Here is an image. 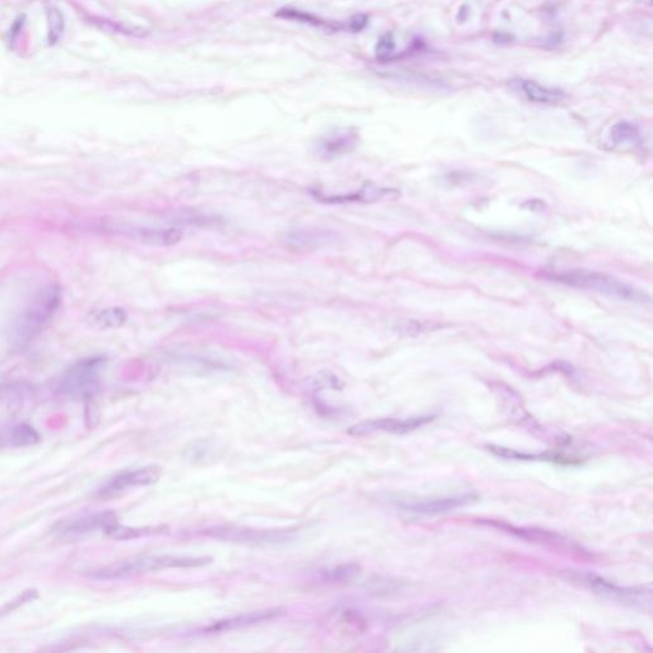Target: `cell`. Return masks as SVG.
Wrapping results in <instances>:
<instances>
[{
	"label": "cell",
	"mask_w": 653,
	"mask_h": 653,
	"mask_svg": "<svg viewBox=\"0 0 653 653\" xmlns=\"http://www.w3.org/2000/svg\"><path fill=\"white\" fill-rule=\"evenodd\" d=\"M60 301L62 293L58 285L50 284L38 290L12 327V345L17 349H23L31 341L35 340L53 319Z\"/></svg>",
	"instance_id": "cell-1"
},
{
	"label": "cell",
	"mask_w": 653,
	"mask_h": 653,
	"mask_svg": "<svg viewBox=\"0 0 653 653\" xmlns=\"http://www.w3.org/2000/svg\"><path fill=\"white\" fill-rule=\"evenodd\" d=\"M207 556H171V555H144L120 563L111 564L92 573L91 577L99 581L126 580L144 573L162 571L169 568H196L211 563Z\"/></svg>",
	"instance_id": "cell-2"
},
{
	"label": "cell",
	"mask_w": 653,
	"mask_h": 653,
	"mask_svg": "<svg viewBox=\"0 0 653 653\" xmlns=\"http://www.w3.org/2000/svg\"><path fill=\"white\" fill-rule=\"evenodd\" d=\"M553 278L573 287L590 290V291L604 294L610 297H617L620 300H629V301L644 300V295L639 290L626 285L617 278L608 276L605 273H599V272L573 269V271L564 272L562 275H554Z\"/></svg>",
	"instance_id": "cell-3"
},
{
	"label": "cell",
	"mask_w": 653,
	"mask_h": 653,
	"mask_svg": "<svg viewBox=\"0 0 653 653\" xmlns=\"http://www.w3.org/2000/svg\"><path fill=\"white\" fill-rule=\"evenodd\" d=\"M105 365L104 356H91L74 363L62 376V391L72 398L90 400L99 391L100 376Z\"/></svg>",
	"instance_id": "cell-4"
},
{
	"label": "cell",
	"mask_w": 653,
	"mask_h": 653,
	"mask_svg": "<svg viewBox=\"0 0 653 653\" xmlns=\"http://www.w3.org/2000/svg\"><path fill=\"white\" fill-rule=\"evenodd\" d=\"M202 534L211 538L255 545H277L295 538V529H258V528L216 526L203 529Z\"/></svg>",
	"instance_id": "cell-5"
},
{
	"label": "cell",
	"mask_w": 653,
	"mask_h": 653,
	"mask_svg": "<svg viewBox=\"0 0 653 653\" xmlns=\"http://www.w3.org/2000/svg\"><path fill=\"white\" fill-rule=\"evenodd\" d=\"M583 583L587 584L591 590L596 591L597 593H601L606 596L608 599H615L621 604H628L630 606L639 608H651V586L647 587H639V588H624L619 587L617 584H612L611 582L605 581L604 578L593 575V574H586L583 575Z\"/></svg>",
	"instance_id": "cell-6"
},
{
	"label": "cell",
	"mask_w": 653,
	"mask_h": 653,
	"mask_svg": "<svg viewBox=\"0 0 653 653\" xmlns=\"http://www.w3.org/2000/svg\"><path fill=\"white\" fill-rule=\"evenodd\" d=\"M358 144V132L352 128H337L322 135L314 144V154L331 161L352 152Z\"/></svg>",
	"instance_id": "cell-7"
},
{
	"label": "cell",
	"mask_w": 653,
	"mask_h": 653,
	"mask_svg": "<svg viewBox=\"0 0 653 653\" xmlns=\"http://www.w3.org/2000/svg\"><path fill=\"white\" fill-rule=\"evenodd\" d=\"M161 468L157 466H146L117 474L99 490L101 498H111L132 488L147 486L157 483Z\"/></svg>",
	"instance_id": "cell-8"
},
{
	"label": "cell",
	"mask_w": 653,
	"mask_h": 653,
	"mask_svg": "<svg viewBox=\"0 0 653 653\" xmlns=\"http://www.w3.org/2000/svg\"><path fill=\"white\" fill-rule=\"evenodd\" d=\"M435 419V415H426V416H417V417H410V419H376V420H367L364 422H358L356 425L351 426L349 429V434L351 435H367L373 433H392V434H406L413 430L419 429L421 426L426 425L428 422Z\"/></svg>",
	"instance_id": "cell-9"
},
{
	"label": "cell",
	"mask_w": 653,
	"mask_h": 653,
	"mask_svg": "<svg viewBox=\"0 0 653 653\" xmlns=\"http://www.w3.org/2000/svg\"><path fill=\"white\" fill-rule=\"evenodd\" d=\"M284 242L294 251H317L337 242V233L323 227H300L290 230L284 236Z\"/></svg>",
	"instance_id": "cell-10"
},
{
	"label": "cell",
	"mask_w": 653,
	"mask_h": 653,
	"mask_svg": "<svg viewBox=\"0 0 653 653\" xmlns=\"http://www.w3.org/2000/svg\"><path fill=\"white\" fill-rule=\"evenodd\" d=\"M117 523V517L113 512H99L93 514H84L77 518L65 520L59 525L55 531L60 536L74 537L87 535L96 531H108Z\"/></svg>",
	"instance_id": "cell-11"
},
{
	"label": "cell",
	"mask_w": 653,
	"mask_h": 653,
	"mask_svg": "<svg viewBox=\"0 0 653 653\" xmlns=\"http://www.w3.org/2000/svg\"><path fill=\"white\" fill-rule=\"evenodd\" d=\"M314 196L323 203H330V205L351 203V202L374 203V202L385 201V199L394 201V199L400 197V192L396 190V189L382 188V187H378L376 184L367 183L364 187H361L356 192L345 194V196H324V194H319V193H314Z\"/></svg>",
	"instance_id": "cell-12"
},
{
	"label": "cell",
	"mask_w": 653,
	"mask_h": 653,
	"mask_svg": "<svg viewBox=\"0 0 653 653\" xmlns=\"http://www.w3.org/2000/svg\"><path fill=\"white\" fill-rule=\"evenodd\" d=\"M477 496L474 494H462V495H455V496H446V498H437V499H429V501H416V503H409L403 504L402 508L407 512L416 513V514H424V516H435L440 513H447L457 508H462L467 504L476 501Z\"/></svg>",
	"instance_id": "cell-13"
},
{
	"label": "cell",
	"mask_w": 653,
	"mask_h": 653,
	"mask_svg": "<svg viewBox=\"0 0 653 653\" xmlns=\"http://www.w3.org/2000/svg\"><path fill=\"white\" fill-rule=\"evenodd\" d=\"M284 611L281 608H267V610H260V611H253V612H247L238 617H229L220 621H216L211 626H207V633H222V632H229V630H235V629H242L247 626H257L260 623H266L269 620H273L276 617L282 615Z\"/></svg>",
	"instance_id": "cell-14"
},
{
	"label": "cell",
	"mask_w": 653,
	"mask_h": 653,
	"mask_svg": "<svg viewBox=\"0 0 653 653\" xmlns=\"http://www.w3.org/2000/svg\"><path fill=\"white\" fill-rule=\"evenodd\" d=\"M135 239L151 248H171L181 242L183 233L176 227H144L135 230Z\"/></svg>",
	"instance_id": "cell-15"
},
{
	"label": "cell",
	"mask_w": 653,
	"mask_h": 653,
	"mask_svg": "<svg viewBox=\"0 0 653 653\" xmlns=\"http://www.w3.org/2000/svg\"><path fill=\"white\" fill-rule=\"evenodd\" d=\"M522 90L529 101L538 104H556L564 99L562 91L549 89L535 81H522Z\"/></svg>",
	"instance_id": "cell-16"
},
{
	"label": "cell",
	"mask_w": 653,
	"mask_h": 653,
	"mask_svg": "<svg viewBox=\"0 0 653 653\" xmlns=\"http://www.w3.org/2000/svg\"><path fill=\"white\" fill-rule=\"evenodd\" d=\"M128 314L120 306H110L95 314L93 322L102 328H119L126 324Z\"/></svg>",
	"instance_id": "cell-17"
},
{
	"label": "cell",
	"mask_w": 653,
	"mask_h": 653,
	"mask_svg": "<svg viewBox=\"0 0 653 653\" xmlns=\"http://www.w3.org/2000/svg\"><path fill=\"white\" fill-rule=\"evenodd\" d=\"M488 449L496 455V456L504 457V458H510V459H523V461H554L559 463H573L574 461L569 458H564L560 456H551V455H528V453H519L517 450L508 449V448L495 447V446H489Z\"/></svg>",
	"instance_id": "cell-18"
},
{
	"label": "cell",
	"mask_w": 653,
	"mask_h": 653,
	"mask_svg": "<svg viewBox=\"0 0 653 653\" xmlns=\"http://www.w3.org/2000/svg\"><path fill=\"white\" fill-rule=\"evenodd\" d=\"M608 139L614 146L634 144L639 139V129L629 122H619L611 126L608 132Z\"/></svg>",
	"instance_id": "cell-19"
},
{
	"label": "cell",
	"mask_w": 653,
	"mask_h": 653,
	"mask_svg": "<svg viewBox=\"0 0 653 653\" xmlns=\"http://www.w3.org/2000/svg\"><path fill=\"white\" fill-rule=\"evenodd\" d=\"M41 440L37 430L28 424H19L10 429V442L16 447L35 446Z\"/></svg>",
	"instance_id": "cell-20"
},
{
	"label": "cell",
	"mask_w": 653,
	"mask_h": 653,
	"mask_svg": "<svg viewBox=\"0 0 653 653\" xmlns=\"http://www.w3.org/2000/svg\"><path fill=\"white\" fill-rule=\"evenodd\" d=\"M163 527H126L122 525H114L113 527L108 528L106 531L108 536L115 540H132L137 537L148 536V535H156L163 532Z\"/></svg>",
	"instance_id": "cell-21"
},
{
	"label": "cell",
	"mask_w": 653,
	"mask_h": 653,
	"mask_svg": "<svg viewBox=\"0 0 653 653\" xmlns=\"http://www.w3.org/2000/svg\"><path fill=\"white\" fill-rule=\"evenodd\" d=\"M46 19H47V40L50 45H55L64 32V16L60 10L54 5L46 8Z\"/></svg>",
	"instance_id": "cell-22"
},
{
	"label": "cell",
	"mask_w": 653,
	"mask_h": 653,
	"mask_svg": "<svg viewBox=\"0 0 653 653\" xmlns=\"http://www.w3.org/2000/svg\"><path fill=\"white\" fill-rule=\"evenodd\" d=\"M358 566L355 564H345V565H339L334 566L330 571L323 573L324 580L327 582H334V583H341V582L351 581L358 574Z\"/></svg>",
	"instance_id": "cell-23"
},
{
	"label": "cell",
	"mask_w": 653,
	"mask_h": 653,
	"mask_svg": "<svg viewBox=\"0 0 653 653\" xmlns=\"http://www.w3.org/2000/svg\"><path fill=\"white\" fill-rule=\"evenodd\" d=\"M276 16L281 17V19H294L297 22H304V23H309V25H314V26H321V27L328 26L327 22L318 19L317 16L310 14L308 12H304V10H295V8H282V10H278Z\"/></svg>",
	"instance_id": "cell-24"
},
{
	"label": "cell",
	"mask_w": 653,
	"mask_h": 653,
	"mask_svg": "<svg viewBox=\"0 0 653 653\" xmlns=\"http://www.w3.org/2000/svg\"><path fill=\"white\" fill-rule=\"evenodd\" d=\"M35 599H37V591L27 590L22 592V595H19L16 599H12L8 604H5L3 608H0V617L8 615L10 612H13L14 610H17L19 606L28 604V602H31Z\"/></svg>",
	"instance_id": "cell-25"
},
{
	"label": "cell",
	"mask_w": 653,
	"mask_h": 653,
	"mask_svg": "<svg viewBox=\"0 0 653 653\" xmlns=\"http://www.w3.org/2000/svg\"><path fill=\"white\" fill-rule=\"evenodd\" d=\"M394 38L392 34H385V36L380 37L376 47V54L379 59H385L394 51Z\"/></svg>",
	"instance_id": "cell-26"
},
{
	"label": "cell",
	"mask_w": 653,
	"mask_h": 653,
	"mask_svg": "<svg viewBox=\"0 0 653 653\" xmlns=\"http://www.w3.org/2000/svg\"><path fill=\"white\" fill-rule=\"evenodd\" d=\"M98 22L101 25V27L114 31V32H122V34H126V35H133V36H142L146 34V32H142L139 28L126 27L122 23H115V22L106 21V19H99Z\"/></svg>",
	"instance_id": "cell-27"
},
{
	"label": "cell",
	"mask_w": 653,
	"mask_h": 653,
	"mask_svg": "<svg viewBox=\"0 0 653 653\" xmlns=\"http://www.w3.org/2000/svg\"><path fill=\"white\" fill-rule=\"evenodd\" d=\"M367 21H369V19H367V14H356V16H354L352 19H350V30L354 31V32H358V31L367 27Z\"/></svg>",
	"instance_id": "cell-28"
}]
</instances>
